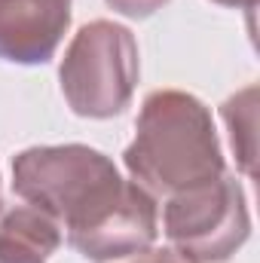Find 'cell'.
I'll return each instance as SVG.
<instances>
[{
    "instance_id": "1",
    "label": "cell",
    "mask_w": 260,
    "mask_h": 263,
    "mask_svg": "<svg viewBox=\"0 0 260 263\" xmlns=\"http://www.w3.org/2000/svg\"><path fill=\"white\" fill-rule=\"evenodd\" d=\"M123 162L132 181L156 199L227 172L211 110L181 89H156L144 98Z\"/></svg>"
},
{
    "instance_id": "2",
    "label": "cell",
    "mask_w": 260,
    "mask_h": 263,
    "mask_svg": "<svg viewBox=\"0 0 260 263\" xmlns=\"http://www.w3.org/2000/svg\"><path fill=\"white\" fill-rule=\"evenodd\" d=\"M123 181L114 159L89 144H43L12 156L15 196L46 211L65 233L101 211Z\"/></svg>"
},
{
    "instance_id": "3",
    "label": "cell",
    "mask_w": 260,
    "mask_h": 263,
    "mask_svg": "<svg viewBox=\"0 0 260 263\" xmlns=\"http://www.w3.org/2000/svg\"><path fill=\"white\" fill-rule=\"evenodd\" d=\"M138 77L141 59L135 34L107 18L86 22L70 37L59 65L67 107L86 120L120 117L132 104Z\"/></svg>"
},
{
    "instance_id": "4",
    "label": "cell",
    "mask_w": 260,
    "mask_h": 263,
    "mask_svg": "<svg viewBox=\"0 0 260 263\" xmlns=\"http://www.w3.org/2000/svg\"><path fill=\"white\" fill-rule=\"evenodd\" d=\"M162 233L169 248L187 263L230 260L251 236V214L242 184L233 175L165 196Z\"/></svg>"
},
{
    "instance_id": "5",
    "label": "cell",
    "mask_w": 260,
    "mask_h": 263,
    "mask_svg": "<svg viewBox=\"0 0 260 263\" xmlns=\"http://www.w3.org/2000/svg\"><path fill=\"white\" fill-rule=\"evenodd\" d=\"M156 236H159L156 196H150L135 181H123L120 193L92 220L67 233V245L89 263H114L150 251Z\"/></svg>"
},
{
    "instance_id": "6",
    "label": "cell",
    "mask_w": 260,
    "mask_h": 263,
    "mask_svg": "<svg viewBox=\"0 0 260 263\" xmlns=\"http://www.w3.org/2000/svg\"><path fill=\"white\" fill-rule=\"evenodd\" d=\"M70 25V0H0V62L46 65Z\"/></svg>"
},
{
    "instance_id": "7",
    "label": "cell",
    "mask_w": 260,
    "mask_h": 263,
    "mask_svg": "<svg viewBox=\"0 0 260 263\" xmlns=\"http://www.w3.org/2000/svg\"><path fill=\"white\" fill-rule=\"evenodd\" d=\"M62 245V227L34 205L0 211V263H46Z\"/></svg>"
},
{
    "instance_id": "8",
    "label": "cell",
    "mask_w": 260,
    "mask_h": 263,
    "mask_svg": "<svg viewBox=\"0 0 260 263\" xmlns=\"http://www.w3.org/2000/svg\"><path fill=\"white\" fill-rule=\"evenodd\" d=\"M220 117L230 129V144L239 168L254 178L257 162V86H245L220 104Z\"/></svg>"
},
{
    "instance_id": "9",
    "label": "cell",
    "mask_w": 260,
    "mask_h": 263,
    "mask_svg": "<svg viewBox=\"0 0 260 263\" xmlns=\"http://www.w3.org/2000/svg\"><path fill=\"white\" fill-rule=\"evenodd\" d=\"M104 3L126 18H150L153 12H159L172 0H104Z\"/></svg>"
},
{
    "instance_id": "10",
    "label": "cell",
    "mask_w": 260,
    "mask_h": 263,
    "mask_svg": "<svg viewBox=\"0 0 260 263\" xmlns=\"http://www.w3.org/2000/svg\"><path fill=\"white\" fill-rule=\"evenodd\" d=\"M132 263H187V260H184V257H178L172 248H162V251H153V248H150V251L138 254Z\"/></svg>"
},
{
    "instance_id": "11",
    "label": "cell",
    "mask_w": 260,
    "mask_h": 263,
    "mask_svg": "<svg viewBox=\"0 0 260 263\" xmlns=\"http://www.w3.org/2000/svg\"><path fill=\"white\" fill-rule=\"evenodd\" d=\"M211 3H220V6H230V9H254L257 0H211Z\"/></svg>"
},
{
    "instance_id": "12",
    "label": "cell",
    "mask_w": 260,
    "mask_h": 263,
    "mask_svg": "<svg viewBox=\"0 0 260 263\" xmlns=\"http://www.w3.org/2000/svg\"><path fill=\"white\" fill-rule=\"evenodd\" d=\"M0 211H3V199H0Z\"/></svg>"
}]
</instances>
